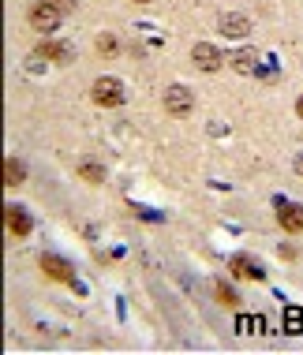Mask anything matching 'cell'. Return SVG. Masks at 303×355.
<instances>
[{
  "instance_id": "16",
  "label": "cell",
  "mask_w": 303,
  "mask_h": 355,
  "mask_svg": "<svg viewBox=\"0 0 303 355\" xmlns=\"http://www.w3.org/2000/svg\"><path fill=\"white\" fill-rule=\"evenodd\" d=\"M296 116H300V120H303V98H300V101H296Z\"/></svg>"
},
{
  "instance_id": "10",
  "label": "cell",
  "mask_w": 303,
  "mask_h": 355,
  "mask_svg": "<svg viewBox=\"0 0 303 355\" xmlns=\"http://www.w3.org/2000/svg\"><path fill=\"white\" fill-rule=\"evenodd\" d=\"M232 273L236 277H248V281H262V277H266V273H262V266L254 262L251 254H236L232 258Z\"/></svg>"
},
{
  "instance_id": "3",
  "label": "cell",
  "mask_w": 303,
  "mask_h": 355,
  "mask_svg": "<svg viewBox=\"0 0 303 355\" xmlns=\"http://www.w3.org/2000/svg\"><path fill=\"white\" fill-rule=\"evenodd\" d=\"M165 109L173 112V116H187V112L195 109V94L187 90V86H180V83H173L165 90Z\"/></svg>"
},
{
  "instance_id": "5",
  "label": "cell",
  "mask_w": 303,
  "mask_h": 355,
  "mask_svg": "<svg viewBox=\"0 0 303 355\" xmlns=\"http://www.w3.org/2000/svg\"><path fill=\"white\" fill-rule=\"evenodd\" d=\"M34 56H49L53 64H71L75 60V49H71L68 42H45V45H37Z\"/></svg>"
},
{
  "instance_id": "18",
  "label": "cell",
  "mask_w": 303,
  "mask_h": 355,
  "mask_svg": "<svg viewBox=\"0 0 303 355\" xmlns=\"http://www.w3.org/2000/svg\"><path fill=\"white\" fill-rule=\"evenodd\" d=\"M135 4H150V0H135Z\"/></svg>"
},
{
  "instance_id": "7",
  "label": "cell",
  "mask_w": 303,
  "mask_h": 355,
  "mask_svg": "<svg viewBox=\"0 0 303 355\" xmlns=\"http://www.w3.org/2000/svg\"><path fill=\"white\" fill-rule=\"evenodd\" d=\"M42 270L53 277V281H64V284H75V277H71V266L64 262V258H56V254H45L42 258Z\"/></svg>"
},
{
  "instance_id": "14",
  "label": "cell",
  "mask_w": 303,
  "mask_h": 355,
  "mask_svg": "<svg viewBox=\"0 0 303 355\" xmlns=\"http://www.w3.org/2000/svg\"><path fill=\"white\" fill-rule=\"evenodd\" d=\"M285 333H303V311L300 306H288L285 311Z\"/></svg>"
},
{
  "instance_id": "15",
  "label": "cell",
  "mask_w": 303,
  "mask_h": 355,
  "mask_svg": "<svg viewBox=\"0 0 303 355\" xmlns=\"http://www.w3.org/2000/svg\"><path fill=\"white\" fill-rule=\"evenodd\" d=\"M214 292H217V300H221L225 306H236V303H240V300H236V292H232V288L225 284V281H217V284H214Z\"/></svg>"
},
{
  "instance_id": "9",
  "label": "cell",
  "mask_w": 303,
  "mask_h": 355,
  "mask_svg": "<svg viewBox=\"0 0 303 355\" xmlns=\"http://www.w3.org/2000/svg\"><path fill=\"white\" fill-rule=\"evenodd\" d=\"M248 31H251L248 15H240V12H225V15H221V34H225V37H243Z\"/></svg>"
},
{
  "instance_id": "4",
  "label": "cell",
  "mask_w": 303,
  "mask_h": 355,
  "mask_svg": "<svg viewBox=\"0 0 303 355\" xmlns=\"http://www.w3.org/2000/svg\"><path fill=\"white\" fill-rule=\"evenodd\" d=\"M191 60H195L198 71H217L221 68V53H217V45H210V42H198L191 49Z\"/></svg>"
},
{
  "instance_id": "12",
  "label": "cell",
  "mask_w": 303,
  "mask_h": 355,
  "mask_svg": "<svg viewBox=\"0 0 303 355\" xmlns=\"http://www.w3.org/2000/svg\"><path fill=\"white\" fill-rule=\"evenodd\" d=\"M23 180H26V168H23V161L8 157V161H4V184H8V187H19Z\"/></svg>"
},
{
  "instance_id": "17",
  "label": "cell",
  "mask_w": 303,
  "mask_h": 355,
  "mask_svg": "<svg viewBox=\"0 0 303 355\" xmlns=\"http://www.w3.org/2000/svg\"><path fill=\"white\" fill-rule=\"evenodd\" d=\"M296 172H300V176H303V157H296Z\"/></svg>"
},
{
  "instance_id": "6",
  "label": "cell",
  "mask_w": 303,
  "mask_h": 355,
  "mask_svg": "<svg viewBox=\"0 0 303 355\" xmlns=\"http://www.w3.org/2000/svg\"><path fill=\"white\" fill-rule=\"evenodd\" d=\"M4 225L12 228L15 236H26V232L34 228V220L26 217V209H23V206H4Z\"/></svg>"
},
{
  "instance_id": "13",
  "label": "cell",
  "mask_w": 303,
  "mask_h": 355,
  "mask_svg": "<svg viewBox=\"0 0 303 355\" xmlns=\"http://www.w3.org/2000/svg\"><path fill=\"white\" fill-rule=\"evenodd\" d=\"M79 176L87 180V184H101V180H105V168H101L98 161H83V165H79Z\"/></svg>"
},
{
  "instance_id": "1",
  "label": "cell",
  "mask_w": 303,
  "mask_h": 355,
  "mask_svg": "<svg viewBox=\"0 0 303 355\" xmlns=\"http://www.w3.org/2000/svg\"><path fill=\"white\" fill-rule=\"evenodd\" d=\"M90 98H94V105L116 109V105H124V83H120V79H109V75H101V79H94V86H90Z\"/></svg>"
},
{
  "instance_id": "8",
  "label": "cell",
  "mask_w": 303,
  "mask_h": 355,
  "mask_svg": "<svg viewBox=\"0 0 303 355\" xmlns=\"http://www.w3.org/2000/svg\"><path fill=\"white\" fill-rule=\"evenodd\" d=\"M277 217H281V228H285V232H292V236H300V232H303V206L285 202Z\"/></svg>"
},
{
  "instance_id": "2",
  "label": "cell",
  "mask_w": 303,
  "mask_h": 355,
  "mask_svg": "<svg viewBox=\"0 0 303 355\" xmlns=\"http://www.w3.org/2000/svg\"><path fill=\"white\" fill-rule=\"evenodd\" d=\"M31 26H34V31H42V34L56 31V26H60V8H56L53 0L34 4V8H31Z\"/></svg>"
},
{
  "instance_id": "11",
  "label": "cell",
  "mask_w": 303,
  "mask_h": 355,
  "mask_svg": "<svg viewBox=\"0 0 303 355\" xmlns=\"http://www.w3.org/2000/svg\"><path fill=\"white\" fill-rule=\"evenodd\" d=\"M229 60H232V68L240 75H251L254 68H259V53H254V49H236Z\"/></svg>"
}]
</instances>
